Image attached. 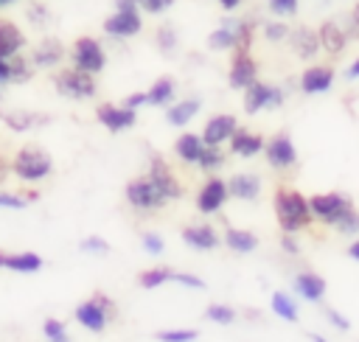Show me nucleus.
<instances>
[{
    "instance_id": "f257e3e1",
    "label": "nucleus",
    "mask_w": 359,
    "mask_h": 342,
    "mask_svg": "<svg viewBox=\"0 0 359 342\" xmlns=\"http://www.w3.org/2000/svg\"><path fill=\"white\" fill-rule=\"evenodd\" d=\"M255 25L250 17H238V14H227L222 17V22L208 34V50L213 53H236L241 48L250 45Z\"/></svg>"
},
{
    "instance_id": "f03ea898",
    "label": "nucleus",
    "mask_w": 359,
    "mask_h": 342,
    "mask_svg": "<svg viewBox=\"0 0 359 342\" xmlns=\"http://www.w3.org/2000/svg\"><path fill=\"white\" fill-rule=\"evenodd\" d=\"M275 216H278V224L283 233H300L311 224V207H309V199L300 193V191H292V188H280L275 193Z\"/></svg>"
},
{
    "instance_id": "7ed1b4c3",
    "label": "nucleus",
    "mask_w": 359,
    "mask_h": 342,
    "mask_svg": "<svg viewBox=\"0 0 359 342\" xmlns=\"http://www.w3.org/2000/svg\"><path fill=\"white\" fill-rule=\"evenodd\" d=\"M112 14L104 20V34L109 39H132L143 31V11L135 0H115Z\"/></svg>"
},
{
    "instance_id": "20e7f679",
    "label": "nucleus",
    "mask_w": 359,
    "mask_h": 342,
    "mask_svg": "<svg viewBox=\"0 0 359 342\" xmlns=\"http://www.w3.org/2000/svg\"><path fill=\"white\" fill-rule=\"evenodd\" d=\"M126 202L129 207H135L137 213H154V210H163L171 199L149 179V177H140V179H132L126 185Z\"/></svg>"
},
{
    "instance_id": "39448f33",
    "label": "nucleus",
    "mask_w": 359,
    "mask_h": 342,
    "mask_svg": "<svg viewBox=\"0 0 359 342\" xmlns=\"http://www.w3.org/2000/svg\"><path fill=\"white\" fill-rule=\"evenodd\" d=\"M53 84L59 90V95L65 98H73V101H87L95 95V76L93 73H84L79 67H65L53 76Z\"/></svg>"
},
{
    "instance_id": "423d86ee",
    "label": "nucleus",
    "mask_w": 359,
    "mask_h": 342,
    "mask_svg": "<svg viewBox=\"0 0 359 342\" xmlns=\"http://www.w3.org/2000/svg\"><path fill=\"white\" fill-rule=\"evenodd\" d=\"M283 101H286L283 87L266 84V81H258V78L244 90V98H241L247 115H258L261 109H278V107H283Z\"/></svg>"
},
{
    "instance_id": "0eeeda50",
    "label": "nucleus",
    "mask_w": 359,
    "mask_h": 342,
    "mask_svg": "<svg viewBox=\"0 0 359 342\" xmlns=\"http://www.w3.org/2000/svg\"><path fill=\"white\" fill-rule=\"evenodd\" d=\"M11 171H14L20 179H25V182H39V179H45V177L53 171V163H50L48 151L28 146V149H22V151L14 157Z\"/></svg>"
},
{
    "instance_id": "6e6552de",
    "label": "nucleus",
    "mask_w": 359,
    "mask_h": 342,
    "mask_svg": "<svg viewBox=\"0 0 359 342\" xmlns=\"http://www.w3.org/2000/svg\"><path fill=\"white\" fill-rule=\"evenodd\" d=\"M70 59H73V67L98 76V73L104 70V64H107V50H104V45H101L98 39H93V36H81V39L73 42Z\"/></svg>"
},
{
    "instance_id": "1a4fd4ad",
    "label": "nucleus",
    "mask_w": 359,
    "mask_h": 342,
    "mask_svg": "<svg viewBox=\"0 0 359 342\" xmlns=\"http://www.w3.org/2000/svg\"><path fill=\"white\" fill-rule=\"evenodd\" d=\"M264 157L269 163V168L275 171H289L297 165V146L294 140L286 135V132H278L272 135L266 143H264Z\"/></svg>"
},
{
    "instance_id": "9d476101",
    "label": "nucleus",
    "mask_w": 359,
    "mask_h": 342,
    "mask_svg": "<svg viewBox=\"0 0 359 342\" xmlns=\"http://www.w3.org/2000/svg\"><path fill=\"white\" fill-rule=\"evenodd\" d=\"M309 207H311V216L320 219L323 224H334L345 210H351V199L345 193H337V191H328V193H314L309 196Z\"/></svg>"
},
{
    "instance_id": "9b49d317",
    "label": "nucleus",
    "mask_w": 359,
    "mask_h": 342,
    "mask_svg": "<svg viewBox=\"0 0 359 342\" xmlns=\"http://www.w3.org/2000/svg\"><path fill=\"white\" fill-rule=\"evenodd\" d=\"M230 199V191H227V182L222 177H208L196 193V210L202 216H213L224 207V202Z\"/></svg>"
},
{
    "instance_id": "f8f14e48",
    "label": "nucleus",
    "mask_w": 359,
    "mask_h": 342,
    "mask_svg": "<svg viewBox=\"0 0 359 342\" xmlns=\"http://www.w3.org/2000/svg\"><path fill=\"white\" fill-rule=\"evenodd\" d=\"M109 314H112V303L107 300V297H93V300H87V303H81L79 308H76V320H79V325H84L87 331H104L107 328V322H109Z\"/></svg>"
},
{
    "instance_id": "ddd939ff",
    "label": "nucleus",
    "mask_w": 359,
    "mask_h": 342,
    "mask_svg": "<svg viewBox=\"0 0 359 342\" xmlns=\"http://www.w3.org/2000/svg\"><path fill=\"white\" fill-rule=\"evenodd\" d=\"M255 78H258V64H255V59L250 56V50H247V48L236 50V53H233V62H230V70H227V84H230L233 90H241V93H244Z\"/></svg>"
},
{
    "instance_id": "4468645a",
    "label": "nucleus",
    "mask_w": 359,
    "mask_h": 342,
    "mask_svg": "<svg viewBox=\"0 0 359 342\" xmlns=\"http://www.w3.org/2000/svg\"><path fill=\"white\" fill-rule=\"evenodd\" d=\"M334 78H337L334 67H328V64H309L300 73L297 87H300L303 95H323V93H328L334 87Z\"/></svg>"
},
{
    "instance_id": "2eb2a0df",
    "label": "nucleus",
    "mask_w": 359,
    "mask_h": 342,
    "mask_svg": "<svg viewBox=\"0 0 359 342\" xmlns=\"http://www.w3.org/2000/svg\"><path fill=\"white\" fill-rule=\"evenodd\" d=\"M286 45H289L292 53H294L297 59H303V62H311V59L323 50L317 31L309 28V25H294V28L289 31V36H286Z\"/></svg>"
},
{
    "instance_id": "dca6fc26",
    "label": "nucleus",
    "mask_w": 359,
    "mask_h": 342,
    "mask_svg": "<svg viewBox=\"0 0 359 342\" xmlns=\"http://www.w3.org/2000/svg\"><path fill=\"white\" fill-rule=\"evenodd\" d=\"M95 118L104 129L109 132H123V129H132L137 123V109H129V107H115V104H101L95 109Z\"/></svg>"
},
{
    "instance_id": "f3484780",
    "label": "nucleus",
    "mask_w": 359,
    "mask_h": 342,
    "mask_svg": "<svg viewBox=\"0 0 359 342\" xmlns=\"http://www.w3.org/2000/svg\"><path fill=\"white\" fill-rule=\"evenodd\" d=\"M236 129H238L236 115H230V112H219V115L208 118V123L202 126V140H205L208 146H224V143L233 137Z\"/></svg>"
},
{
    "instance_id": "a211bd4d",
    "label": "nucleus",
    "mask_w": 359,
    "mask_h": 342,
    "mask_svg": "<svg viewBox=\"0 0 359 342\" xmlns=\"http://www.w3.org/2000/svg\"><path fill=\"white\" fill-rule=\"evenodd\" d=\"M146 177L174 202V199H180L182 196V185H180V179L174 177V171L168 168V163L163 160V157H151L149 160V171H146Z\"/></svg>"
},
{
    "instance_id": "6ab92c4d",
    "label": "nucleus",
    "mask_w": 359,
    "mask_h": 342,
    "mask_svg": "<svg viewBox=\"0 0 359 342\" xmlns=\"http://www.w3.org/2000/svg\"><path fill=\"white\" fill-rule=\"evenodd\" d=\"M317 36H320V48H323L328 56H339V53L348 48V42H351V36L345 34V28L339 25V20H337V17H331V20L320 22Z\"/></svg>"
},
{
    "instance_id": "aec40b11",
    "label": "nucleus",
    "mask_w": 359,
    "mask_h": 342,
    "mask_svg": "<svg viewBox=\"0 0 359 342\" xmlns=\"http://www.w3.org/2000/svg\"><path fill=\"white\" fill-rule=\"evenodd\" d=\"M199 109H202V98L199 95H185V98L165 107V123L174 126V129H185L199 115Z\"/></svg>"
},
{
    "instance_id": "412c9836",
    "label": "nucleus",
    "mask_w": 359,
    "mask_h": 342,
    "mask_svg": "<svg viewBox=\"0 0 359 342\" xmlns=\"http://www.w3.org/2000/svg\"><path fill=\"white\" fill-rule=\"evenodd\" d=\"M182 241L191 247V249H196V252H213L219 244H222V235L216 233V227L213 224H188L185 230H182Z\"/></svg>"
},
{
    "instance_id": "4be33fe9",
    "label": "nucleus",
    "mask_w": 359,
    "mask_h": 342,
    "mask_svg": "<svg viewBox=\"0 0 359 342\" xmlns=\"http://www.w3.org/2000/svg\"><path fill=\"white\" fill-rule=\"evenodd\" d=\"M292 289H294V294L303 297L306 303H323V297H325V280H323V275H317V272H311V269L297 272V275L292 278Z\"/></svg>"
},
{
    "instance_id": "5701e85b",
    "label": "nucleus",
    "mask_w": 359,
    "mask_h": 342,
    "mask_svg": "<svg viewBox=\"0 0 359 342\" xmlns=\"http://www.w3.org/2000/svg\"><path fill=\"white\" fill-rule=\"evenodd\" d=\"M264 143H266V140H264L258 132H250V129L238 126V129L233 132V137L227 140V149H230V154L250 160V157H255V154L264 151Z\"/></svg>"
},
{
    "instance_id": "b1692460",
    "label": "nucleus",
    "mask_w": 359,
    "mask_h": 342,
    "mask_svg": "<svg viewBox=\"0 0 359 342\" xmlns=\"http://www.w3.org/2000/svg\"><path fill=\"white\" fill-rule=\"evenodd\" d=\"M227 191L238 202H255L261 196V177L252 174V171L250 174L247 171H238V174H233L227 179Z\"/></svg>"
},
{
    "instance_id": "393cba45",
    "label": "nucleus",
    "mask_w": 359,
    "mask_h": 342,
    "mask_svg": "<svg viewBox=\"0 0 359 342\" xmlns=\"http://www.w3.org/2000/svg\"><path fill=\"white\" fill-rule=\"evenodd\" d=\"M31 64L34 67H56V64H62V59H65V45L59 42V39H42L34 50H31Z\"/></svg>"
},
{
    "instance_id": "a878e982",
    "label": "nucleus",
    "mask_w": 359,
    "mask_h": 342,
    "mask_svg": "<svg viewBox=\"0 0 359 342\" xmlns=\"http://www.w3.org/2000/svg\"><path fill=\"white\" fill-rule=\"evenodd\" d=\"M202 149H205V140H202V135H196V132H182V135L174 140V154H177V160L185 163V165H196Z\"/></svg>"
},
{
    "instance_id": "bb28decb",
    "label": "nucleus",
    "mask_w": 359,
    "mask_h": 342,
    "mask_svg": "<svg viewBox=\"0 0 359 342\" xmlns=\"http://www.w3.org/2000/svg\"><path fill=\"white\" fill-rule=\"evenodd\" d=\"M22 48H25V34L11 20H0V59H11L22 53Z\"/></svg>"
},
{
    "instance_id": "cd10ccee",
    "label": "nucleus",
    "mask_w": 359,
    "mask_h": 342,
    "mask_svg": "<svg viewBox=\"0 0 359 342\" xmlns=\"http://www.w3.org/2000/svg\"><path fill=\"white\" fill-rule=\"evenodd\" d=\"M177 101V81L171 76H160L146 90V107H168Z\"/></svg>"
},
{
    "instance_id": "c85d7f7f",
    "label": "nucleus",
    "mask_w": 359,
    "mask_h": 342,
    "mask_svg": "<svg viewBox=\"0 0 359 342\" xmlns=\"http://www.w3.org/2000/svg\"><path fill=\"white\" fill-rule=\"evenodd\" d=\"M224 247L236 255H250L258 249V235L250 230H241V227H227L224 230Z\"/></svg>"
},
{
    "instance_id": "c756f323",
    "label": "nucleus",
    "mask_w": 359,
    "mask_h": 342,
    "mask_svg": "<svg viewBox=\"0 0 359 342\" xmlns=\"http://www.w3.org/2000/svg\"><path fill=\"white\" fill-rule=\"evenodd\" d=\"M154 45H157V50H160L163 56H168V59L180 50V34H177L174 22L157 25V31H154Z\"/></svg>"
},
{
    "instance_id": "7c9ffc66",
    "label": "nucleus",
    "mask_w": 359,
    "mask_h": 342,
    "mask_svg": "<svg viewBox=\"0 0 359 342\" xmlns=\"http://www.w3.org/2000/svg\"><path fill=\"white\" fill-rule=\"evenodd\" d=\"M269 311H272L275 317L286 320V322H297V320H300L297 303H294L292 294H286V292H272V297H269Z\"/></svg>"
},
{
    "instance_id": "2f4dec72",
    "label": "nucleus",
    "mask_w": 359,
    "mask_h": 342,
    "mask_svg": "<svg viewBox=\"0 0 359 342\" xmlns=\"http://www.w3.org/2000/svg\"><path fill=\"white\" fill-rule=\"evenodd\" d=\"M0 121L6 123V126H11L14 132H28L31 126H36V123H45V118H36L34 112H22V109H3L0 112Z\"/></svg>"
},
{
    "instance_id": "473e14b6",
    "label": "nucleus",
    "mask_w": 359,
    "mask_h": 342,
    "mask_svg": "<svg viewBox=\"0 0 359 342\" xmlns=\"http://www.w3.org/2000/svg\"><path fill=\"white\" fill-rule=\"evenodd\" d=\"M224 163H227L224 149H222V146H208V143H205V149H202V154H199V160H196V168L205 171V174H216Z\"/></svg>"
},
{
    "instance_id": "72a5a7b5",
    "label": "nucleus",
    "mask_w": 359,
    "mask_h": 342,
    "mask_svg": "<svg viewBox=\"0 0 359 342\" xmlns=\"http://www.w3.org/2000/svg\"><path fill=\"white\" fill-rule=\"evenodd\" d=\"M3 266L14 269V272H36V269H42V258L34 252H20V255H8L3 261Z\"/></svg>"
},
{
    "instance_id": "f704fd0d",
    "label": "nucleus",
    "mask_w": 359,
    "mask_h": 342,
    "mask_svg": "<svg viewBox=\"0 0 359 342\" xmlns=\"http://www.w3.org/2000/svg\"><path fill=\"white\" fill-rule=\"evenodd\" d=\"M236 317H238L236 308H233V306H224V303H213V306L205 308V320H210V322H216V325H233Z\"/></svg>"
},
{
    "instance_id": "c9c22d12",
    "label": "nucleus",
    "mask_w": 359,
    "mask_h": 342,
    "mask_svg": "<svg viewBox=\"0 0 359 342\" xmlns=\"http://www.w3.org/2000/svg\"><path fill=\"white\" fill-rule=\"evenodd\" d=\"M171 272L174 269H168V266H151V269H146L140 275V286L143 289H157L163 283H171Z\"/></svg>"
},
{
    "instance_id": "e433bc0d",
    "label": "nucleus",
    "mask_w": 359,
    "mask_h": 342,
    "mask_svg": "<svg viewBox=\"0 0 359 342\" xmlns=\"http://www.w3.org/2000/svg\"><path fill=\"white\" fill-rule=\"evenodd\" d=\"M289 31H292V25H286L283 20H264V22H261V34H264V39H269V42H286Z\"/></svg>"
},
{
    "instance_id": "4c0bfd02",
    "label": "nucleus",
    "mask_w": 359,
    "mask_h": 342,
    "mask_svg": "<svg viewBox=\"0 0 359 342\" xmlns=\"http://www.w3.org/2000/svg\"><path fill=\"white\" fill-rule=\"evenodd\" d=\"M266 11L278 20H286V17H294L300 11V0H264Z\"/></svg>"
},
{
    "instance_id": "58836bf2",
    "label": "nucleus",
    "mask_w": 359,
    "mask_h": 342,
    "mask_svg": "<svg viewBox=\"0 0 359 342\" xmlns=\"http://www.w3.org/2000/svg\"><path fill=\"white\" fill-rule=\"evenodd\" d=\"M337 233H342V235H348V238H353V235H359V213L351 207V210H345L334 224H331Z\"/></svg>"
},
{
    "instance_id": "ea45409f",
    "label": "nucleus",
    "mask_w": 359,
    "mask_h": 342,
    "mask_svg": "<svg viewBox=\"0 0 359 342\" xmlns=\"http://www.w3.org/2000/svg\"><path fill=\"white\" fill-rule=\"evenodd\" d=\"M157 342H196L199 331L194 328H174V331H157Z\"/></svg>"
},
{
    "instance_id": "a19ab883",
    "label": "nucleus",
    "mask_w": 359,
    "mask_h": 342,
    "mask_svg": "<svg viewBox=\"0 0 359 342\" xmlns=\"http://www.w3.org/2000/svg\"><path fill=\"white\" fill-rule=\"evenodd\" d=\"M42 334H45V339H48V342H70L67 328H65V322H59V320H45Z\"/></svg>"
},
{
    "instance_id": "79ce46f5",
    "label": "nucleus",
    "mask_w": 359,
    "mask_h": 342,
    "mask_svg": "<svg viewBox=\"0 0 359 342\" xmlns=\"http://www.w3.org/2000/svg\"><path fill=\"white\" fill-rule=\"evenodd\" d=\"M135 3L140 6V11H143V14H151V17H160V14H165V11H171L177 0H135Z\"/></svg>"
},
{
    "instance_id": "37998d69",
    "label": "nucleus",
    "mask_w": 359,
    "mask_h": 342,
    "mask_svg": "<svg viewBox=\"0 0 359 342\" xmlns=\"http://www.w3.org/2000/svg\"><path fill=\"white\" fill-rule=\"evenodd\" d=\"M25 14H28V20H31L34 25H48V22H50V11H48L45 3H31Z\"/></svg>"
},
{
    "instance_id": "c03bdc74",
    "label": "nucleus",
    "mask_w": 359,
    "mask_h": 342,
    "mask_svg": "<svg viewBox=\"0 0 359 342\" xmlns=\"http://www.w3.org/2000/svg\"><path fill=\"white\" fill-rule=\"evenodd\" d=\"M143 249L149 252V255H163V249H165V241H163V235H157V233H143Z\"/></svg>"
},
{
    "instance_id": "a18cd8bd",
    "label": "nucleus",
    "mask_w": 359,
    "mask_h": 342,
    "mask_svg": "<svg viewBox=\"0 0 359 342\" xmlns=\"http://www.w3.org/2000/svg\"><path fill=\"white\" fill-rule=\"evenodd\" d=\"M171 283H180L185 289H205V280L191 272H171Z\"/></svg>"
},
{
    "instance_id": "49530a36",
    "label": "nucleus",
    "mask_w": 359,
    "mask_h": 342,
    "mask_svg": "<svg viewBox=\"0 0 359 342\" xmlns=\"http://www.w3.org/2000/svg\"><path fill=\"white\" fill-rule=\"evenodd\" d=\"M81 249H84V252H95V255H107V252H109V244H107L101 235H90V238L81 241Z\"/></svg>"
},
{
    "instance_id": "de8ad7c7",
    "label": "nucleus",
    "mask_w": 359,
    "mask_h": 342,
    "mask_svg": "<svg viewBox=\"0 0 359 342\" xmlns=\"http://www.w3.org/2000/svg\"><path fill=\"white\" fill-rule=\"evenodd\" d=\"M323 314H325V320H328L334 328H339V331H351V320L342 317L337 308H323Z\"/></svg>"
},
{
    "instance_id": "09e8293b",
    "label": "nucleus",
    "mask_w": 359,
    "mask_h": 342,
    "mask_svg": "<svg viewBox=\"0 0 359 342\" xmlns=\"http://www.w3.org/2000/svg\"><path fill=\"white\" fill-rule=\"evenodd\" d=\"M28 205L25 196H17V193H0V207H11V210H22Z\"/></svg>"
},
{
    "instance_id": "8fccbe9b",
    "label": "nucleus",
    "mask_w": 359,
    "mask_h": 342,
    "mask_svg": "<svg viewBox=\"0 0 359 342\" xmlns=\"http://www.w3.org/2000/svg\"><path fill=\"white\" fill-rule=\"evenodd\" d=\"M280 249H283L286 255H300V244H297L294 233H283V235H280Z\"/></svg>"
},
{
    "instance_id": "3c124183",
    "label": "nucleus",
    "mask_w": 359,
    "mask_h": 342,
    "mask_svg": "<svg viewBox=\"0 0 359 342\" xmlns=\"http://www.w3.org/2000/svg\"><path fill=\"white\" fill-rule=\"evenodd\" d=\"M123 107H129V109H140V107H146V93H132V95H126Z\"/></svg>"
},
{
    "instance_id": "603ef678",
    "label": "nucleus",
    "mask_w": 359,
    "mask_h": 342,
    "mask_svg": "<svg viewBox=\"0 0 359 342\" xmlns=\"http://www.w3.org/2000/svg\"><path fill=\"white\" fill-rule=\"evenodd\" d=\"M0 84H11V62L0 59Z\"/></svg>"
},
{
    "instance_id": "864d4df0",
    "label": "nucleus",
    "mask_w": 359,
    "mask_h": 342,
    "mask_svg": "<svg viewBox=\"0 0 359 342\" xmlns=\"http://www.w3.org/2000/svg\"><path fill=\"white\" fill-rule=\"evenodd\" d=\"M345 78H348V81H359V56L345 67Z\"/></svg>"
},
{
    "instance_id": "5fc2aeb1",
    "label": "nucleus",
    "mask_w": 359,
    "mask_h": 342,
    "mask_svg": "<svg viewBox=\"0 0 359 342\" xmlns=\"http://www.w3.org/2000/svg\"><path fill=\"white\" fill-rule=\"evenodd\" d=\"M216 3H219V6H222L227 14H233V11H238V6H241L244 0H216Z\"/></svg>"
},
{
    "instance_id": "6e6d98bb",
    "label": "nucleus",
    "mask_w": 359,
    "mask_h": 342,
    "mask_svg": "<svg viewBox=\"0 0 359 342\" xmlns=\"http://www.w3.org/2000/svg\"><path fill=\"white\" fill-rule=\"evenodd\" d=\"M348 255H351L353 261H359V238H353V244L348 247Z\"/></svg>"
},
{
    "instance_id": "4d7b16f0",
    "label": "nucleus",
    "mask_w": 359,
    "mask_h": 342,
    "mask_svg": "<svg viewBox=\"0 0 359 342\" xmlns=\"http://www.w3.org/2000/svg\"><path fill=\"white\" fill-rule=\"evenodd\" d=\"M351 17H353V20H356V25H359V0L353 3V8H351Z\"/></svg>"
},
{
    "instance_id": "13d9d810",
    "label": "nucleus",
    "mask_w": 359,
    "mask_h": 342,
    "mask_svg": "<svg viewBox=\"0 0 359 342\" xmlns=\"http://www.w3.org/2000/svg\"><path fill=\"white\" fill-rule=\"evenodd\" d=\"M309 342H325L320 334H309Z\"/></svg>"
},
{
    "instance_id": "bf43d9fd",
    "label": "nucleus",
    "mask_w": 359,
    "mask_h": 342,
    "mask_svg": "<svg viewBox=\"0 0 359 342\" xmlns=\"http://www.w3.org/2000/svg\"><path fill=\"white\" fill-rule=\"evenodd\" d=\"M8 3H14V0H0V6H8Z\"/></svg>"
},
{
    "instance_id": "052dcab7",
    "label": "nucleus",
    "mask_w": 359,
    "mask_h": 342,
    "mask_svg": "<svg viewBox=\"0 0 359 342\" xmlns=\"http://www.w3.org/2000/svg\"><path fill=\"white\" fill-rule=\"evenodd\" d=\"M3 261H6V255H0V266H3Z\"/></svg>"
},
{
    "instance_id": "680f3d73",
    "label": "nucleus",
    "mask_w": 359,
    "mask_h": 342,
    "mask_svg": "<svg viewBox=\"0 0 359 342\" xmlns=\"http://www.w3.org/2000/svg\"><path fill=\"white\" fill-rule=\"evenodd\" d=\"M0 98H3V84H0Z\"/></svg>"
}]
</instances>
